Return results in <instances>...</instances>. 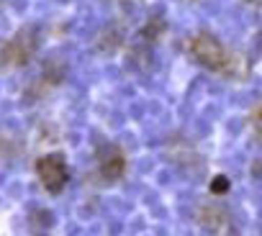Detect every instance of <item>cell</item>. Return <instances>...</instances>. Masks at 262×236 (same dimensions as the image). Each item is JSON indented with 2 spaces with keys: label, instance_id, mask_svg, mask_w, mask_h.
Instances as JSON below:
<instances>
[{
  "label": "cell",
  "instance_id": "cell-1",
  "mask_svg": "<svg viewBox=\"0 0 262 236\" xmlns=\"http://www.w3.org/2000/svg\"><path fill=\"white\" fill-rule=\"evenodd\" d=\"M36 170H39L41 185H44L49 193H59V190L67 185L70 172H67V164H64V159H62L59 154H47V157H41L39 164H36Z\"/></svg>",
  "mask_w": 262,
  "mask_h": 236
},
{
  "label": "cell",
  "instance_id": "cell-2",
  "mask_svg": "<svg viewBox=\"0 0 262 236\" xmlns=\"http://www.w3.org/2000/svg\"><path fill=\"white\" fill-rule=\"evenodd\" d=\"M190 52H193V57H195L203 67H208V69H219V67H224V62H226L224 46H221L213 36H208V34H198V36L190 41Z\"/></svg>",
  "mask_w": 262,
  "mask_h": 236
},
{
  "label": "cell",
  "instance_id": "cell-3",
  "mask_svg": "<svg viewBox=\"0 0 262 236\" xmlns=\"http://www.w3.org/2000/svg\"><path fill=\"white\" fill-rule=\"evenodd\" d=\"M123 167H126V159L118 149H108L105 157L100 159V175L105 180H118L123 175Z\"/></svg>",
  "mask_w": 262,
  "mask_h": 236
},
{
  "label": "cell",
  "instance_id": "cell-4",
  "mask_svg": "<svg viewBox=\"0 0 262 236\" xmlns=\"http://www.w3.org/2000/svg\"><path fill=\"white\" fill-rule=\"evenodd\" d=\"M162 29H165V23L155 18V21H149V23L144 26V36H147V39H157V36L162 34Z\"/></svg>",
  "mask_w": 262,
  "mask_h": 236
},
{
  "label": "cell",
  "instance_id": "cell-5",
  "mask_svg": "<svg viewBox=\"0 0 262 236\" xmlns=\"http://www.w3.org/2000/svg\"><path fill=\"white\" fill-rule=\"evenodd\" d=\"M226 190H229V180H226V177H221V175H219V177H213V182H211V193H213V195H219V193H226Z\"/></svg>",
  "mask_w": 262,
  "mask_h": 236
},
{
  "label": "cell",
  "instance_id": "cell-6",
  "mask_svg": "<svg viewBox=\"0 0 262 236\" xmlns=\"http://www.w3.org/2000/svg\"><path fill=\"white\" fill-rule=\"evenodd\" d=\"M254 126H257V131H262V108L254 113Z\"/></svg>",
  "mask_w": 262,
  "mask_h": 236
}]
</instances>
